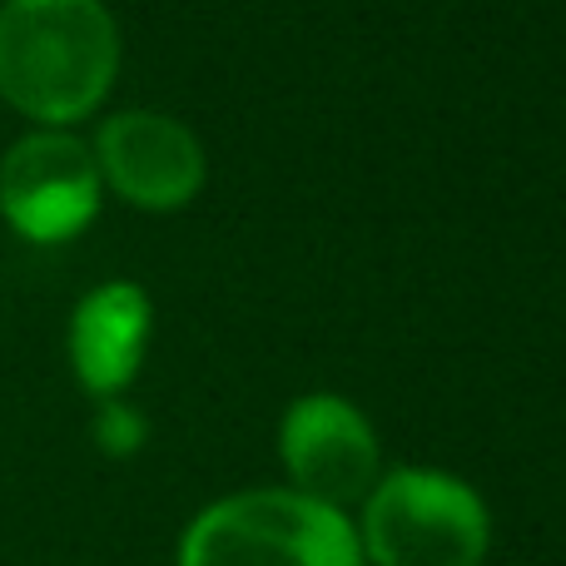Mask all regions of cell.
Returning a JSON list of instances; mask_svg holds the SVG:
<instances>
[{
    "mask_svg": "<svg viewBox=\"0 0 566 566\" xmlns=\"http://www.w3.org/2000/svg\"><path fill=\"white\" fill-rule=\"evenodd\" d=\"M279 448L293 492L323 507H348L378 488V438L363 422V412L343 398H328V392L298 398L283 412Z\"/></svg>",
    "mask_w": 566,
    "mask_h": 566,
    "instance_id": "cell-5",
    "label": "cell"
},
{
    "mask_svg": "<svg viewBox=\"0 0 566 566\" xmlns=\"http://www.w3.org/2000/svg\"><path fill=\"white\" fill-rule=\"evenodd\" d=\"M149 343V298L135 283H105V289L85 293L70 318V363L85 392L95 398H115L129 388L145 363Z\"/></svg>",
    "mask_w": 566,
    "mask_h": 566,
    "instance_id": "cell-7",
    "label": "cell"
},
{
    "mask_svg": "<svg viewBox=\"0 0 566 566\" xmlns=\"http://www.w3.org/2000/svg\"><path fill=\"white\" fill-rule=\"evenodd\" d=\"M99 209V165L85 139L35 129L0 159V214L30 244H65Z\"/></svg>",
    "mask_w": 566,
    "mask_h": 566,
    "instance_id": "cell-4",
    "label": "cell"
},
{
    "mask_svg": "<svg viewBox=\"0 0 566 566\" xmlns=\"http://www.w3.org/2000/svg\"><path fill=\"white\" fill-rule=\"evenodd\" d=\"M179 566H363V547L338 507L303 492H244L199 512Z\"/></svg>",
    "mask_w": 566,
    "mask_h": 566,
    "instance_id": "cell-2",
    "label": "cell"
},
{
    "mask_svg": "<svg viewBox=\"0 0 566 566\" xmlns=\"http://www.w3.org/2000/svg\"><path fill=\"white\" fill-rule=\"evenodd\" d=\"M95 165L119 199L149 214L185 209L205 185V149L179 119L155 109H129L105 119L95 145Z\"/></svg>",
    "mask_w": 566,
    "mask_h": 566,
    "instance_id": "cell-6",
    "label": "cell"
},
{
    "mask_svg": "<svg viewBox=\"0 0 566 566\" xmlns=\"http://www.w3.org/2000/svg\"><path fill=\"white\" fill-rule=\"evenodd\" d=\"M363 542L373 566H482L488 507L448 472H392L368 492Z\"/></svg>",
    "mask_w": 566,
    "mask_h": 566,
    "instance_id": "cell-3",
    "label": "cell"
},
{
    "mask_svg": "<svg viewBox=\"0 0 566 566\" xmlns=\"http://www.w3.org/2000/svg\"><path fill=\"white\" fill-rule=\"evenodd\" d=\"M95 438L105 452H135L139 438H145V422H139L125 402L105 398V408H99V418H95Z\"/></svg>",
    "mask_w": 566,
    "mask_h": 566,
    "instance_id": "cell-8",
    "label": "cell"
},
{
    "mask_svg": "<svg viewBox=\"0 0 566 566\" xmlns=\"http://www.w3.org/2000/svg\"><path fill=\"white\" fill-rule=\"evenodd\" d=\"M119 70L115 20L99 0L0 6V99L35 125H75L109 95Z\"/></svg>",
    "mask_w": 566,
    "mask_h": 566,
    "instance_id": "cell-1",
    "label": "cell"
}]
</instances>
